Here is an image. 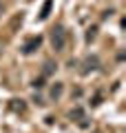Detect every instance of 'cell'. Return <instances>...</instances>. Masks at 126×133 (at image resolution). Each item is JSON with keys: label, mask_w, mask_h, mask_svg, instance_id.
<instances>
[{"label": "cell", "mask_w": 126, "mask_h": 133, "mask_svg": "<svg viewBox=\"0 0 126 133\" xmlns=\"http://www.w3.org/2000/svg\"><path fill=\"white\" fill-rule=\"evenodd\" d=\"M51 44H53L55 51H64V47H66V31H64V27L58 24L55 29H51Z\"/></svg>", "instance_id": "cell-1"}, {"label": "cell", "mask_w": 126, "mask_h": 133, "mask_svg": "<svg viewBox=\"0 0 126 133\" xmlns=\"http://www.w3.org/2000/svg\"><path fill=\"white\" fill-rule=\"evenodd\" d=\"M40 44H42V38H40V36H33V38L22 47V53H27V56H29V53H33L38 47H40Z\"/></svg>", "instance_id": "cell-2"}, {"label": "cell", "mask_w": 126, "mask_h": 133, "mask_svg": "<svg viewBox=\"0 0 126 133\" xmlns=\"http://www.w3.org/2000/svg\"><path fill=\"white\" fill-rule=\"evenodd\" d=\"M100 66V58L97 56H89L86 60H84V69H82V73H89V71H95Z\"/></svg>", "instance_id": "cell-3"}, {"label": "cell", "mask_w": 126, "mask_h": 133, "mask_svg": "<svg viewBox=\"0 0 126 133\" xmlns=\"http://www.w3.org/2000/svg\"><path fill=\"white\" fill-rule=\"evenodd\" d=\"M51 5H53V0H44L42 11H40V16H38L40 20H47V18H49V14H51Z\"/></svg>", "instance_id": "cell-4"}, {"label": "cell", "mask_w": 126, "mask_h": 133, "mask_svg": "<svg viewBox=\"0 0 126 133\" xmlns=\"http://www.w3.org/2000/svg\"><path fill=\"white\" fill-rule=\"evenodd\" d=\"M62 91H64V87H62V82H55V84L51 87V98L53 100H58L62 95Z\"/></svg>", "instance_id": "cell-5"}, {"label": "cell", "mask_w": 126, "mask_h": 133, "mask_svg": "<svg viewBox=\"0 0 126 133\" xmlns=\"http://www.w3.org/2000/svg\"><path fill=\"white\" fill-rule=\"evenodd\" d=\"M53 69H55V64H53V62H47V64H44V76H49Z\"/></svg>", "instance_id": "cell-6"}, {"label": "cell", "mask_w": 126, "mask_h": 133, "mask_svg": "<svg viewBox=\"0 0 126 133\" xmlns=\"http://www.w3.org/2000/svg\"><path fill=\"white\" fill-rule=\"evenodd\" d=\"M93 38H95V27H93V29H89V33H86V40H89V42H91Z\"/></svg>", "instance_id": "cell-7"}, {"label": "cell", "mask_w": 126, "mask_h": 133, "mask_svg": "<svg viewBox=\"0 0 126 133\" xmlns=\"http://www.w3.org/2000/svg\"><path fill=\"white\" fill-rule=\"evenodd\" d=\"M71 118H82V111H80V109H75L73 113H71Z\"/></svg>", "instance_id": "cell-8"}]
</instances>
